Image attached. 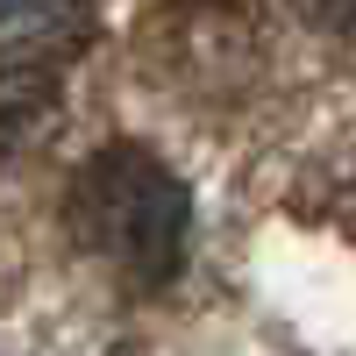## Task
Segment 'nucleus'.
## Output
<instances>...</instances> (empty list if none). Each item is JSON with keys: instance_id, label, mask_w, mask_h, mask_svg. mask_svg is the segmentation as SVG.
Here are the masks:
<instances>
[{"instance_id": "obj_1", "label": "nucleus", "mask_w": 356, "mask_h": 356, "mask_svg": "<svg viewBox=\"0 0 356 356\" xmlns=\"http://www.w3.org/2000/svg\"><path fill=\"white\" fill-rule=\"evenodd\" d=\"M72 228L122 285L157 292L186 271V243H193V200L186 186L150 157L114 143L72 186Z\"/></svg>"}, {"instance_id": "obj_2", "label": "nucleus", "mask_w": 356, "mask_h": 356, "mask_svg": "<svg viewBox=\"0 0 356 356\" xmlns=\"http://www.w3.org/2000/svg\"><path fill=\"white\" fill-rule=\"evenodd\" d=\"M86 0H0V36L8 43H50L79 22Z\"/></svg>"}, {"instance_id": "obj_3", "label": "nucleus", "mask_w": 356, "mask_h": 356, "mask_svg": "<svg viewBox=\"0 0 356 356\" xmlns=\"http://www.w3.org/2000/svg\"><path fill=\"white\" fill-rule=\"evenodd\" d=\"M321 8H335V15H342V8H356V0H321Z\"/></svg>"}]
</instances>
